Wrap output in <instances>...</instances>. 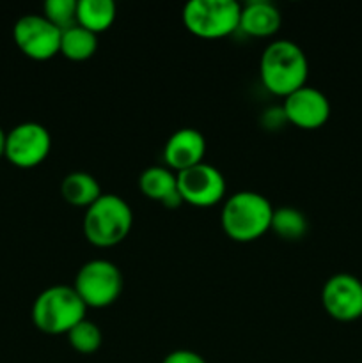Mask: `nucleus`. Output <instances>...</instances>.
I'll list each match as a JSON object with an SVG mask.
<instances>
[{
	"mask_svg": "<svg viewBox=\"0 0 362 363\" xmlns=\"http://www.w3.org/2000/svg\"><path fill=\"white\" fill-rule=\"evenodd\" d=\"M283 23L280 11L266 0H252L241 6L240 30L252 38H270Z\"/></svg>",
	"mask_w": 362,
	"mask_h": 363,
	"instance_id": "14",
	"label": "nucleus"
},
{
	"mask_svg": "<svg viewBox=\"0 0 362 363\" xmlns=\"http://www.w3.org/2000/svg\"><path fill=\"white\" fill-rule=\"evenodd\" d=\"M177 176V191L187 204L195 208H212L226 197V179L216 167L199 163Z\"/></svg>",
	"mask_w": 362,
	"mask_h": 363,
	"instance_id": "9",
	"label": "nucleus"
},
{
	"mask_svg": "<svg viewBox=\"0 0 362 363\" xmlns=\"http://www.w3.org/2000/svg\"><path fill=\"white\" fill-rule=\"evenodd\" d=\"M133 225V213L128 202L119 195L103 194L94 204L85 209L84 229L85 238L98 248H110L126 240Z\"/></svg>",
	"mask_w": 362,
	"mask_h": 363,
	"instance_id": "3",
	"label": "nucleus"
},
{
	"mask_svg": "<svg viewBox=\"0 0 362 363\" xmlns=\"http://www.w3.org/2000/svg\"><path fill=\"white\" fill-rule=\"evenodd\" d=\"M77 4L78 0H46L45 18L60 30L75 27L77 25Z\"/></svg>",
	"mask_w": 362,
	"mask_h": 363,
	"instance_id": "20",
	"label": "nucleus"
},
{
	"mask_svg": "<svg viewBox=\"0 0 362 363\" xmlns=\"http://www.w3.org/2000/svg\"><path fill=\"white\" fill-rule=\"evenodd\" d=\"M322 305L336 321H357L362 318V282L350 273L330 277L323 284Z\"/></svg>",
	"mask_w": 362,
	"mask_h": 363,
	"instance_id": "10",
	"label": "nucleus"
},
{
	"mask_svg": "<svg viewBox=\"0 0 362 363\" xmlns=\"http://www.w3.org/2000/svg\"><path fill=\"white\" fill-rule=\"evenodd\" d=\"M52 149V137L50 131L39 123H21L16 124L7 133L6 138V156L13 165L20 169H32L46 160Z\"/></svg>",
	"mask_w": 362,
	"mask_h": 363,
	"instance_id": "8",
	"label": "nucleus"
},
{
	"mask_svg": "<svg viewBox=\"0 0 362 363\" xmlns=\"http://www.w3.org/2000/svg\"><path fill=\"white\" fill-rule=\"evenodd\" d=\"M60 195L67 204L87 209L103 194L102 186L94 176L84 172V170H75V172L67 174L60 183Z\"/></svg>",
	"mask_w": 362,
	"mask_h": 363,
	"instance_id": "15",
	"label": "nucleus"
},
{
	"mask_svg": "<svg viewBox=\"0 0 362 363\" xmlns=\"http://www.w3.org/2000/svg\"><path fill=\"white\" fill-rule=\"evenodd\" d=\"M309 229L307 218L302 211L295 208L273 209L270 230L286 241H298L305 236Z\"/></svg>",
	"mask_w": 362,
	"mask_h": 363,
	"instance_id": "18",
	"label": "nucleus"
},
{
	"mask_svg": "<svg viewBox=\"0 0 362 363\" xmlns=\"http://www.w3.org/2000/svg\"><path fill=\"white\" fill-rule=\"evenodd\" d=\"M162 363H206L204 358L199 353L190 350H176L167 354Z\"/></svg>",
	"mask_w": 362,
	"mask_h": 363,
	"instance_id": "21",
	"label": "nucleus"
},
{
	"mask_svg": "<svg viewBox=\"0 0 362 363\" xmlns=\"http://www.w3.org/2000/svg\"><path fill=\"white\" fill-rule=\"evenodd\" d=\"M87 305L77 291L67 286H52L38 294L32 305V323L46 335H62L85 319Z\"/></svg>",
	"mask_w": 362,
	"mask_h": 363,
	"instance_id": "4",
	"label": "nucleus"
},
{
	"mask_svg": "<svg viewBox=\"0 0 362 363\" xmlns=\"http://www.w3.org/2000/svg\"><path fill=\"white\" fill-rule=\"evenodd\" d=\"M204 155L206 140L201 131H197L195 128H181V130L174 131L163 149V160L167 163V169L176 170V172L202 163Z\"/></svg>",
	"mask_w": 362,
	"mask_h": 363,
	"instance_id": "12",
	"label": "nucleus"
},
{
	"mask_svg": "<svg viewBox=\"0 0 362 363\" xmlns=\"http://www.w3.org/2000/svg\"><path fill=\"white\" fill-rule=\"evenodd\" d=\"M259 77L266 91L286 98L291 92L307 85L309 60L297 43L277 39L263 50Z\"/></svg>",
	"mask_w": 362,
	"mask_h": 363,
	"instance_id": "1",
	"label": "nucleus"
},
{
	"mask_svg": "<svg viewBox=\"0 0 362 363\" xmlns=\"http://www.w3.org/2000/svg\"><path fill=\"white\" fill-rule=\"evenodd\" d=\"M66 335L67 340H70V346L80 354L96 353V351L102 347L103 342L102 330L98 328V325L89 321L87 318H85L84 321L78 323L77 326H73Z\"/></svg>",
	"mask_w": 362,
	"mask_h": 363,
	"instance_id": "19",
	"label": "nucleus"
},
{
	"mask_svg": "<svg viewBox=\"0 0 362 363\" xmlns=\"http://www.w3.org/2000/svg\"><path fill=\"white\" fill-rule=\"evenodd\" d=\"M98 50V35L92 34L87 28L75 25V27L62 30L60 35V53L67 60L84 62L89 60Z\"/></svg>",
	"mask_w": 362,
	"mask_h": 363,
	"instance_id": "17",
	"label": "nucleus"
},
{
	"mask_svg": "<svg viewBox=\"0 0 362 363\" xmlns=\"http://www.w3.org/2000/svg\"><path fill=\"white\" fill-rule=\"evenodd\" d=\"M60 35L45 14H23L13 27V39L20 52L32 60H50L60 53Z\"/></svg>",
	"mask_w": 362,
	"mask_h": 363,
	"instance_id": "7",
	"label": "nucleus"
},
{
	"mask_svg": "<svg viewBox=\"0 0 362 363\" xmlns=\"http://www.w3.org/2000/svg\"><path fill=\"white\" fill-rule=\"evenodd\" d=\"M116 14L117 9L112 0H78L77 4V25L96 35L112 27Z\"/></svg>",
	"mask_w": 362,
	"mask_h": 363,
	"instance_id": "16",
	"label": "nucleus"
},
{
	"mask_svg": "<svg viewBox=\"0 0 362 363\" xmlns=\"http://www.w3.org/2000/svg\"><path fill=\"white\" fill-rule=\"evenodd\" d=\"M283 113L287 123L302 130H318L330 117V101L319 89L304 85L284 98Z\"/></svg>",
	"mask_w": 362,
	"mask_h": 363,
	"instance_id": "11",
	"label": "nucleus"
},
{
	"mask_svg": "<svg viewBox=\"0 0 362 363\" xmlns=\"http://www.w3.org/2000/svg\"><path fill=\"white\" fill-rule=\"evenodd\" d=\"M273 208L268 199L256 191H238L224 202L220 223L227 238L248 243L268 233Z\"/></svg>",
	"mask_w": 362,
	"mask_h": 363,
	"instance_id": "2",
	"label": "nucleus"
},
{
	"mask_svg": "<svg viewBox=\"0 0 362 363\" xmlns=\"http://www.w3.org/2000/svg\"><path fill=\"white\" fill-rule=\"evenodd\" d=\"M138 188L146 197L160 202L167 209H176L183 204L177 191V176L167 167H148L138 177Z\"/></svg>",
	"mask_w": 362,
	"mask_h": 363,
	"instance_id": "13",
	"label": "nucleus"
},
{
	"mask_svg": "<svg viewBox=\"0 0 362 363\" xmlns=\"http://www.w3.org/2000/svg\"><path fill=\"white\" fill-rule=\"evenodd\" d=\"M241 6L234 0H190L183 7V23L201 39L227 38L240 28Z\"/></svg>",
	"mask_w": 362,
	"mask_h": 363,
	"instance_id": "5",
	"label": "nucleus"
},
{
	"mask_svg": "<svg viewBox=\"0 0 362 363\" xmlns=\"http://www.w3.org/2000/svg\"><path fill=\"white\" fill-rule=\"evenodd\" d=\"M6 138L7 133L2 130V126H0V158H2L4 152H6Z\"/></svg>",
	"mask_w": 362,
	"mask_h": 363,
	"instance_id": "22",
	"label": "nucleus"
},
{
	"mask_svg": "<svg viewBox=\"0 0 362 363\" xmlns=\"http://www.w3.org/2000/svg\"><path fill=\"white\" fill-rule=\"evenodd\" d=\"M124 279L121 269L106 259L89 261L78 269L73 289L85 305L103 308L112 305L121 296Z\"/></svg>",
	"mask_w": 362,
	"mask_h": 363,
	"instance_id": "6",
	"label": "nucleus"
}]
</instances>
